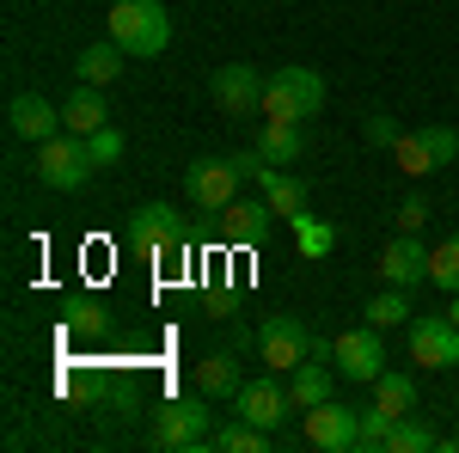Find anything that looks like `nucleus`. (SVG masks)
Instances as JSON below:
<instances>
[{
  "label": "nucleus",
  "mask_w": 459,
  "mask_h": 453,
  "mask_svg": "<svg viewBox=\"0 0 459 453\" xmlns=\"http://www.w3.org/2000/svg\"><path fill=\"white\" fill-rule=\"evenodd\" d=\"M318 110H325V80H318V68L264 74V110L257 117H270V123H307Z\"/></svg>",
  "instance_id": "1"
},
{
  "label": "nucleus",
  "mask_w": 459,
  "mask_h": 453,
  "mask_svg": "<svg viewBox=\"0 0 459 453\" xmlns=\"http://www.w3.org/2000/svg\"><path fill=\"white\" fill-rule=\"evenodd\" d=\"M209 92L227 117H251V110H264V74L246 68V62H227V68H214Z\"/></svg>",
  "instance_id": "13"
},
{
  "label": "nucleus",
  "mask_w": 459,
  "mask_h": 453,
  "mask_svg": "<svg viewBox=\"0 0 459 453\" xmlns=\"http://www.w3.org/2000/svg\"><path fill=\"white\" fill-rule=\"evenodd\" d=\"M6 129L19 141H49V135H62V110L49 105L43 92H19V99L6 105Z\"/></svg>",
  "instance_id": "15"
},
{
  "label": "nucleus",
  "mask_w": 459,
  "mask_h": 453,
  "mask_svg": "<svg viewBox=\"0 0 459 453\" xmlns=\"http://www.w3.org/2000/svg\"><path fill=\"white\" fill-rule=\"evenodd\" d=\"M209 405L214 398H172V405H160L153 411V448H203L209 441Z\"/></svg>",
  "instance_id": "6"
},
{
  "label": "nucleus",
  "mask_w": 459,
  "mask_h": 453,
  "mask_svg": "<svg viewBox=\"0 0 459 453\" xmlns=\"http://www.w3.org/2000/svg\"><path fill=\"white\" fill-rule=\"evenodd\" d=\"M374 405H380L392 423L411 417V411H417V374H404V368H386V374L374 380Z\"/></svg>",
  "instance_id": "23"
},
{
  "label": "nucleus",
  "mask_w": 459,
  "mask_h": 453,
  "mask_svg": "<svg viewBox=\"0 0 459 453\" xmlns=\"http://www.w3.org/2000/svg\"><path fill=\"white\" fill-rule=\"evenodd\" d=\"M239 386H246V374H239V349H214V355L196 362V392H203V398H233Z\"/></svg>",
  "instance_id": "17"
},
{
  "label": "nucleus",
  "mask_w": 459,
  "mask_h": 453,
  "mask_svg": "<svg viewBox=\"0 0 459 453\" xmlns=\"http://www.w3.org/2000/svg\"><path fill=\"white\" fill-rule=\"evenodd\" d=\"M110 123V110H105V86H80L68 105H62V129L68 135H99Z\"/></svg>",
  "instance_id": "19"
},
{
  "label": "nucleus",
  "mask_w": 459,
  "mask_h": 453,
  "mask_svg": "<svg viewBox=\"0 0 459 453\" xmlns=\"http://www.w3.org/2000/svg\"><path fill=\"white\" fill-rule=\"evenodd\" d=\"M105 25L110 43H123L129 56H166V43H172V19L160 0H117L105 13Z\"/></svg>",
  "instance_id": "2"
},
{
  "label": "nucleus",
  "mask_w": 459,
  "mask_h": 453,
  "mask_svg": "<svg viewBox=\"0 0 459 453\" xmlns=\"http://www.w3.org/2000/svg\"><path fill=\"white\" fill-rule=\"evenodd\" d=\"M300 441L318 453H350L355 435H361V411L355 405H343V398H325V405H313V411H300Z\"/></svg>",
  "instance_id": "7"
},
{
  "label": "nucleus",
  "mask_w": 459,
  "mask_h": 453,
  "mask_svg": "<svg viewBox=\"0 0 459 453\" xmlns=\"http://www.w3.org/2000/svg\"><path fill=\"white\" fill-rule=\"evenodd\" d=\"M270 227H276V209H270V196L257 203V196H239L233 209L221 214V233L233 245H264L270 240Z\"/></svg>",
  "instance_id": "16"
},
{
  "label": "nucleus",
  "mask_w": 459,
  "mask_h": 453,
  "mask_svg": "<svg viewBox=\"0 0 459 453\" xmlns=\"http://www.w3.org/2000/svg\"><path fill=\"white\" fill-rule=\"evenodd\" d=\"M239 184H246L239 160H196V166H184V196L203 214H227L239 203Z\"/></svg>",
  "instance_id": "5"
},
{
  "label": "nucleus",
  "mask_w": 459,
  "mask_h": 453,
  "mask_svg": "<svg viewBox=\"0 0 459 453\" xmlns=\"http://www.w3.org/2000/svg\"><path fill=\"white\" fill-rule=\"evenodd\" d=\"M288 227L300 233V251H307V257H318V251L337 245V227H325V221H313V214H300V221H288Z\"/></svg>",
  "instance_id": "29"
},
{
  "label": "nucleus",
  "mask_w": 459,
  "mask_h": 453,
  "mask_svg": "<svg viewBox=\"0 0 459 453\" xmlns=\"http://www.w3.org/2000/svg\"><path fill=\"white\" fill-rule=\"evenodd\" d=\"M361 318H368V325H380V331L411 325V318H417V313H411V288H392V282H386V288L368 301V313H361Z\"/></svg>",
  "instance_id": "25"
},
{
  "label": "nucleus",
  "mask_w": 459,
  "mask_h": 453,
  "mask_svg": "<svg viewBox=\"0 0 459 453\" xmlns=\"http://www.w3.org/2000/svg\"><path fill=\"white\" fill-rule=\"evenodd\" d=\"M99 172V160H92V147L86 135H49L37 141V184L43 190H86V178Z\"/></svg>",
  "instance_id": "3"
},
{
  "label": "nucleus",
  "mask_w": 459,
  "mask_h": 453,
  "mask_svg": "<svg viewBox=\"0 0 459 453\" xmlns=\"http://www.w3.org/2000/svg\"><path fill=\"white\" fill-rule=\"evenodd\" d=\"M294 411V398H288V386L276 374H264V380H246L233 392V417L257 423V429H270V435H282V417Z\"/></svg>",
  "instance_id": "12"
},
{
  "label": "nucleus",
  "mask_w": 459,
  "mask_h": 453,
  "mask_svg": "<svg viewBox=\"0 0 459 453\" xmlns=\"http://www.w3.org/2000/svg\"><path fill=\"white\" fill-rule=\"evenodd\" d=\"M404 344H411V362L417 368H459V325L447 313H429V318H411L404 325Z\"/></svg>",
  "instance_id": "10"
},
{
  "label": "nucleus",
  "mask_w": 459,
  "mask_h": 453,
  "mask_svg": "<svg viewBox=\"0 0 459 453\" xmlns=\"http://www.w3.org/2000/svg\"><path fill=\"white\" fill-rule=\"evenodd\" d=\"M331 362H337V374L343 380H380L386 374V344H380V325H361V331H343V337H331Z\"/></svg>",
  "instance_id": "11"
},
{
  "label": "nucleus",
  "mask_w": 459,
  "mask_h": 453,
  "mask_svg": "<svg viewBox=\"0 0 459 453\" xmlns=\"http://www.w3.org/2000/svg\"><path fill=\"white\" fill-rule=\"evenodd\" d=\"M361 135H368V147H398V117L392 110H368V123H361Z\"/></svg>",
  "instance_id": "30"
},
{
  "label": "nucleus",
  "mask_w": 459,
  "mask_h": 453,
  "mask_svg": "<svg viewBox=\"0 0 459 453\" xmlns=\"http://www.w3.org/2000/svg\"><path fill=\"white\" fill-rule=\"evenodd\" d=\"M386 441H392V417L380 411V405H368V411H361V435H355V448H361V453H386Z\"/></svg>",
  "instance_id": "28"
},
{
  "label": "nucleus",
  "mask_w": 459,
  "mask_h": 453,
  "mask_svg": "<svg viewBox=\"0 0 459 453\" xmlns=\"http://www.w3.org/2000/svg\"><path fill=\"white\" fill-rule=\"evenodd\" d=\"M288 398H294V411H313V405H325L331 398V362H300L294 374H288Z\"/></svg>",
  "instance_id": "21"
},
{
  "label": "nucleus",
  "mask_w": 459,
  "mask_h": 453,
  "mask_svg": "<svg viewBox=\"0 0 459 453\" xmlns=\"http://www.w3.org/2000/svg\"><path fill=\"white\" fill-rule=\"evenodd\" d=\"M257 355H264V368H270V374H294V368L313 355V331H307L294 313L264 318V325H257Z\"/></svg>",
  "instance_id": "8"
},
{
  "label": "nucleus",
  "mask_w": 459,
  "mask_h": 453,
  "mask_svg": "<svg viewBox=\"0 0 459 453\" xmlns=\"http://www.w3.org/2000/svg\"><path fill=\"white\" fill-rule=\"evenodd\" d=\"M429 448H441V435H435V423H423L417 411H411V417H398V423H392V441H386V453H429Z\"/></svg>",
  "instance_id": "26"
},
{
  "label": "nucleus",
  "mask_w": 459,
  "mask_h": 453,
  "mask_svg": "<svg viewBox=\"0 0 459 453\" xmlns=\"http://www.w3.org/2000/svg\"><path fill=\"white\" fill-rule=\"evenodd\" d=\"M123 62H129V49L123 43H86L80 49V86H110L117 74H123Z\"/></svg>",
  "instance_id": "22"
},
{
  "label": "nucleus",
  "mask_w": 459,
  "mask_h": 453,
  "mask_svg": "<svg viewBox=\"0 0 459 453\" xmlns=\"http://www.w3.org/2000/svg\"><path fill=\"white\" fill-rule=\"evenodd\" d=\"M129 245H135L142 257H153V264L178 257V251H184V214H178L172 203H147V209H135V221H129Z\"/></svg>",
  "instance_id": "9"
},
{
  "label": "nucleus",
  "mask_w": 459,
  "mask_h": 453,
  "mask_svg": "<svg viewBox=\"0 0 459 453\" xmlns=\"http://www.w3.org/2000/svg\"><path fill=\"white\" fill-rule=\"evenodd\" d=\"M300 147H307V141H300V123H270V117H264V129H257V160H264V166H294Z\"/></svg>",
  "instance_id": "20"
},
{
  "label": "nucleus",
  "mask_w": 459,
  "mask_h": 453,
  "mask_svg": "<svg viewBox=\"0 0 459 453\" xmlns=\"http://www.w3.org/2000/svg\"><path fill=\"white\" fill-rule=\"evenodd\" d=\"M209 448H221V453H270V448H282L270 429H257V423H246V417H233L227 429H214L209 435Z\"/></svg>",
  "instance_id": "24"
},
{
  "label": "nucleus",
  "mask_w": 459,
  "mask_h": 453,
  "mask_svg": "<svg viewBox=\"0 0 459 453\" xmlns=\"http://www.w3.org/2000/svg\"><path fill=\"white\" fill-rule=\"evenodd\" d=\"M429 282L441 294H459V233H447V240L429 251Z\"/></svg>",
  "instance_id": "27"
},
{
  "label": "nucleus",
  "mask_w": 459,
  "mask_h": 453,
  "mask_svg": "<svg viewBox=\"0 0 459 453\" xmlns=\"http://www.w3.org/2000/svg\"><path fill=\"white\" fill-rule=\"evenodd\" d=\"M251 178L264 184V196H270V209L282 214V221H300V214H307V184H300L294 172H282V166H257Z\"/></svg>",
  "instance_id": "18"
},
{
  "label": "nucleus",
  "mask_w": 459,
  "mask_h": 453,
  "mask_svg": "<svg viewBox=\"0 0 459 453\" xmlns=\"http://www.w3.org/2000/svg\"><path fill=\"white\" fill-rule=\"evenodd\" d=\"M447 318H454V325H459V294H454V307H447Z\"/></svg>",
  "instance_id": "34"
},
{
  "label": "nucleus",
  "mask_w": 459,
  "mask_h": 453,
  "mask_svg": "<svg viewBox=\"0 0 459 453\" xmlns=\"http://www.w3.org/2000/svg\"><path fill=\"white\" fill-rule=\"evenodd\" d=\"M74 331L99 337V331H105V307H92V301H86V307H74Z\"/></svg>",
  "instance_id": "33"
},
{
  "label": "nucleus",
  "mask_w": 459,
  "mask_h": 453,
  "mask_svg": "<svg viewBox=\"0 0 459 453\" xmlns=\"http://www.w3.org/2000/svg\"><path fill=\"white\" fill-rule=\"evenodd\" d=\"M454 153H459V129L429 123V129H404V135H398L392 166H398L404 178H435L441 166H454Z\"/></svg>",
  "instance_id": "4"
},
{
  "label": "nucleus",
  "mask_w": 459,
  "mask_h": 453,
  "mask_svg": "<svg viewBox=\"0 0 459 453\" xmlns=\"http://www.w3.org/2000/svg\"><path fill=\"white\" fill-rule=\"evenodd\" d=\"M429 251H435V245H423L417 233H398V240L380 251V276H386L392 288H417V282H429Z\"/></svg>",
  "instance_id": "14"
},
{
  "label": "nucleus",
  "mask_w": 459,
  "mask_h": 453,
  "mask_svg": "<svg viewBox=\"0 0 459 453\" xmlns=\"http://www.w3.org/2000/svg\"><path fill=\"white\" fill-rule=\"evenodd\" d=\"M86 147H92V160H99V166H110V160H123V135H117V129H99V135H86Z\"/></svg>",
  "instance_id": "31"
},
{
  "label": "nucleus",
  "mask_w": 459,
  "mask_h": 453,
  "mask_svg": "<svg viewBox=\"0 0 459 453\" xmlns=\"http://www.w3.org/2000/svg\"><path fill=\"white\" fill-rule=\"evenodd\" d=\"M423 221H429V196H404L398 203V233H423Z\"/></svg>",
  "instance_id": "32"
}]
</instances>
